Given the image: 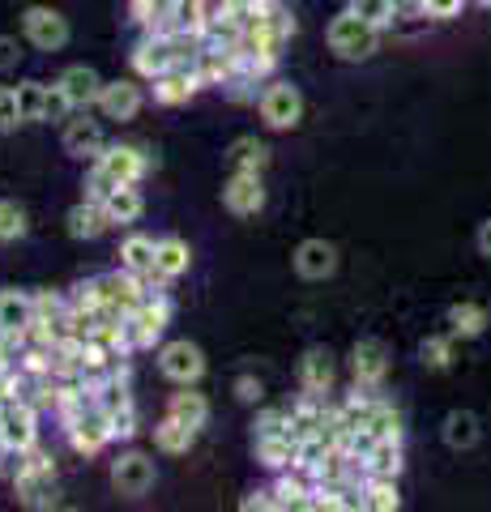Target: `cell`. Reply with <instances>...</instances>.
Wrapping results in <instances>:
<instances>
[{"label":"cell","instance_id":"obj_1","mask_svg":"<svg viewBox=\"0 0 491 512\" xmlns=\"http://www.w3.org/2000/svg\"><path fill=\"white\" fill-rule=\"evenodd\" d=\"M380 35H385V30L372 26V22H363L359 13H351V9H342L338 18L329 22V30H325L329 52H334L338 60H368L380 47Z\"/></svg>","mask_w":491,"mask_h":512},{"label":"cell","instance_id":"obj_2","mask_svg":"<svg viewBox=\"0 0 491 512\" xmlns=\"http://www.w3.org/2000/svg\"><path fill=\"white\" fill-rule=\"evenodd\" d=\"M167 325H171V299L163 291H150L129 312V320H124V329H129V346L133 350H150L167 333Z\"/></svg>","mask_w":491,"mask_h":512},{"label":"cell","instance_id":"obj_3","mask_svg":"<svg viewBox=\"0 0 491 512\" xmlns=\"http://www.w3.org/2000/svg\"><path fill=\"white\" fill-rule=\"evenodd\" d=\"M39 419L43 414L22 402V397H9L0 406V453H26V448L39 444Z\"/></svg>","mask_w":491,"mask_h":512},{"label":"cell","instance_id":"obj_4","mask_svg":"<svg viewBox=\"0 0 491 512\" xmlns=\"http://www.w3.org/2000/svg\"><path fill=\"white\" fill-rule=\"evenodd\" d=\"M94 171H103L112 184H141L150 171V154L146 146H133V141H112L94 154Z\"/></svg>","mask_w":491,"mask_h":512},{"label":"cell","instance_id":"obj_5","mask_svg":"<svg viewBox=\"0 0 491 512\" xmlns=\"http://www.w3.org/2000/svg\"><path fill=\"white\" fill-rule=\"evenodd\" d=\"M65 436L73 444V453H82V457H99L107 444L116 440V431H112V414H107L103 402H90L77 419L65 427Z\"/></svg>","mask_w":491,"mask_h":512},{"label":"cell","instance_id":"obj_6","mask_svg":"<svg viewBox=\"0 0 491 512\" xmlns=\"http://www.w3.org/2000/svg\"><path fill=\"white\" fill-rule=\"evenodd\" d=\"M257 111L265 128H274V133H287V128H295L299 120H304V94H299L291 82H265L261 99H257Z\"/></svg>","mask_w":491,"mask_h":512},{"label":"cell","instance_id":"obj_7","mask_svg":"<svg viewBox=\"0 0 491 512\" xmlns=\"http://www.w3.org/2000/svg\"><path fill=\"white\" fill-rule=\"evenodd\" d=\"M22 35L35 52H60L69 43V18L47 5H30L22 13Z\"/></svg>","mask_w":491,"mask_h":512},{"label":"cell","instance_id":"obj_8","mask_svg":"<svg viewBox=\"0 0 491 512\" xmlns=\"http://www.w3.org/2000/svg\"><path fill=\"white\" fill-rule=\"evenodd\" d=\"M154 457L141 453V448H124V453L112 461V487L116 495H129V500H141L150 487H154Z\"/></svg>","mask_w":491,"mask_h":512},{"label":"cell","instance_id":"obj_9","mask_svg":"<svg viewBox=\"0 0 491 512\" xmlns=\"http://www.w3.org/2000/svg\"><path fill=\"white\" fill-rule=\"evenodd\" d=\"M158 372H163L171 384H197L205 376V355L197 342L176 338L158 346Z\"/></svg>","mask_w":491,"mask_h":512},{"label":"cell","instance_id":"obj_10","mask_svg":"<svg viewBox=\"0 0 491 512\" xmlns=\"http://www.w3.org/2000/svg\"><path fill=\"white\" fill-rule=\"evenodd\" d=\"M223 205L235 218H257L265 210V184L261 171H231L223 184Z\"/></svg>","mask_w":491,"mask_h":512},{"label":"cell","instance_id":"obj_11","mask_svg":"<svg viewBox=\"0 0 491 512\" xmlns=\"http://www.w3.org/2000/svg\"><path fill=\"white\" fill-rule=\"evenodd\" d=\"M351 376L363 389H385V376H389V346L376 342V338H363L351 350Z\"/></svg>","mask_w":491,"mask_h":512},{"label":"cell","instance_id":"obj_12","mask_svg":"<svg viewBox=\"0 0 491 512\" xmlns=\"http://www.w3.org/2000/svg\"><path fill=\"white\" fill-rule=\"evenodd\" d=\"M9 483H13V495H18V504L30 508V512H47V508L60 504L56 470H30V474L9 478Z\"/></svg>","mask_w":491,"mask_h":512},{"label":"cell","instance_id":"obj_13","mask_svg":"<svg viewBox=\"0 0 491 512\" xmlns=\"http://www.w3.org/2000/svg\"><path fill=\"white\" fill-rule=\"evenodd\" d=\"M291 261H295V274L304 282H325V278L338 274V248L329 244V239H304Z\"/></svg>","mask_w":491,"mask_h":512},{"label":"cell","instance_id":"obj_14","mask_svg":"<svg viewBox=\"0 0 491 512\" xmlns=\"http://www.w3.org/2000/svg\"><path fill=\"white\" fill-rule=\"evenodd\" d=\"M171 64H180L176 60V47H171V39L163 35V30H146L137 43V52H133V69L137 77H146V82H154L158 73H167Z\"/></svg>","mask_w":491,"mask_h":512},{"label":"cell","instance_id":"obj_15","mask_svg":"<svg viewBox=\"0 0 491 512\" xmlns=\"http://www.w3.org/2000/svg\"><path fill=\"white\" fill-rule=\"evenodd\" d=\"M141 103H146V94H141L137 82H103L99 90V103H94V111H99L103 120H137Z\"/></svg>","mask_w":491,"mask_h":512},{"label":"cell","instance_id":"obj_16","mask_svg":"<svg viewBox=\"0 0 491 512\" xmlns=\"http://www.w3.org/2000/svg\"><path fill=\"white\" fill-rule=\"evenodd\" d=\"M197 90H201V82H197L193 64H171L167 73L154 77V103L158 107H184Z\"/></svg>","mask_w":491,"mask_h":512},{"label":"cell","instance_id":"obj_17","mask_svg":"<svg viewBox=\"0 0 491 512\" xmlns=\"http://www.w3.org/2000/svg\"><path fill=\"white\" fill-rule=\"evenodd\" d=\"M334 380H338V363L325 346H312L304 359H299V389L316 393V397H329L334 393Z\"/></svg>","mask_w":491,"mask_h":512},{"label":"cell","instance_id":"obj_18","mask_svg":"<svg viewBox=\"0 0 491 512\" xmlns=\"http://www.w3.org/2000/svg\"><path fill=\"white\" fill-rule=\"evenodd\" d=\"M188 265H193V252H188V244L180 235L158 239V248H154V286L163 291L167 282H176V278L188 274Z\"/></svg>","mask_w":491,"mask_h":512},{"label":"cell","instance_id":"obj_19","mask_svg":"<svg viewBox=\"0 0 491 512\" xmlns=\"http://www.w3.org/2000/svg\"><path fill=\"white\" fill-rule=\"evenodd\" d=\"M60 90L69 94L73 111H94V103H99V90H103V77L90 69V64H69L65 73H60Z\"/></svg>","mask_w":491,"mask_h":512},{"label":"cell","instance_id":"obj_20","mask_svg":"<svg viewBox=\"0 0 491 512\" xmlns=\"http://www.w3.org/2000/svg\"><path fill=\"white\" fill-rule=\"evenodd\" d=\"M274 495H278V508H312V491H316V483H312V474L299 466H287V470H278L274 474Z\"/></svg>","mask_w":491,"mask_h":512},{"label":"cell","instance_id":"obj_21","mask_svg":"<svg viewBox=\"0 0 491 512\" xmlns=\"http://www.w3.org/2000/svg\"><path fill=\"white\" fill-rule=\"evenodd\" d=\"M60 146H65L69 158H94L103 146H107V137H103V124L99 120H65V133H60Z\"/></svg>","mask_w":491,"mask_h":512},{"label":"cell","instance_id":"obj_22","mask_svg":"<svg viewBox=\"0 0 491 512\" xmlns=\"http://www.w3.org/2000/svg\"><path fill=\"white\" fill-rule=\"evenodd\" d=\"M154 248H158V239L141 235V231L124 235V244H120V269L137 274L141 282L150 286V291H158V286H154Z\"/></svg>","mask_w":491,"mask_h":512},{"label":"cell","instance_id":"obj_23","mask_svg":"<svg viewBox=\"0 0 491 512\" xmlns=\"http://www.w3.org/2000/svg\"><path fill=\"white\" fill-rule=\"evenodd\" d=\"M325 410H329V397L299 393L295 402L287 406V414H291V436L295 440H308V436H316V431H325Z\"/></svg>","mask_w":491,"mask_h":512},{"label":"cell","instance_id":"obj_24","mask_svg":"<svg viewBox=\"0 0 491 512\" xmlns=\"http://www.w3.org/2000/svg\"><path fill=\"white\" fill-rule=\"evenodd\" d=\"M103 210H107V222H112V227H133V222L146 214V197H141L137 184H120L103 197Z\"/></svg>","mask_w":491,"mask_h":512},{"label":"cell","instance_id":"obj_25","mask_svg":"<svg viewBox=\"0 0 491 512\" xmlns=\"http://www.w3.org/2000/svg\"><path fill=\"white\" fill-rule=\"evenodd\" d=\"M112 222H107V210H103V201H90V197H82L73 205V210L65 214V231L73 235V239H99Z\"/></svg>","mask_w":491,"mask_h":512},{"label":"cell","instance_id":"obj_26","mask_svg":"<svg viewBox=\"0 0 491 512\" xmlns=\"http://www.w3.org/2000/svg\"><path fill=\"white\" fill-rule=\"evenodd\" d=\"M167 414L171 419H180L184 427L201 431L205 423H210V397L197 393L193 384H180V393H171V402H167Z\"/></svg>","mask_w":491,"mask_h":512},{"label":"cell","instance_id":"obj_27","mask_svg":"<svg viewBox=\"0 0 491 512\" xmlns=\"http://www.w3.org/2000/svg\"><path fill=\"white\" fill-rule=\"evenodd\" d=\"M257 444V461L269 470V474H278V470H287L299 461V440L291 436V431H278V436H261V440H252Z\"/></svg>","mask_w":491,"mask_h":512},{"label":"cell","instance_id":"obj_28","mask_svg":"<svg viewBox=\"0 0 491 512\" xmlns=\"http://www.w3.org/2000/svg\"><path fill=\"white\" fill-rule=\"evenodd\" d=\"M35 325V295L0 291V333H26Z\"/></svg>","mask_w":491,"mask_h":512},{"label":"cell","instance_id":"obj_29","mask_svg":"<svg viewBox=\"0 0 491 512\" xmlns=\"http://www.w3.org/2000/svg\"><path fill=\"white\" fill-rule=\"evenodd\" d=\"M193 440H197V431L184 427L180 419H171V414H163V419L154 423V448L163 457H184L188 448H193Z\"/></svg>","mask_w":491,"mask_h":512},{"label":"cell","instance_id":"obj_30","mask_svg":"<svg viewBox=\"0 0 491 512\" xmlns=\"http://www.w3.org/2000/svg\"><path fill=\"white\" fill-rule=\"evenodd\" d=\"M223 163H227V171H265L269 146L261 137H235L223 154Z\"/></svg>","mask_w":491,"mask_h":512},{"label":"cell","instance_id":"obj_31","mask_svg":"<svg viewBox=\"0 0 491 512\" xmlns=\"http://www.w3.org/2000/svg\"><path fill=\"white\" fill-rule=\"evenodd\" d=\"M445 444L453 448V453H462V448H474L483 436V427H479V414H470V410H449L445 414Z\"/></svg>","mask_w":491,"mask_h":512},{"label":"cell","instance_id":"obj_32","mask_svg":"<svg viewBox=\"0 0 491 512\" xmlns=\"http://www.w3.org/2000/svg\"><path fill=\"white\" fill-rule=\"evenodd\" d=\"M363 474L398 478L402 474V440H372V448L363 453Z\"/></svg>","mask_w":491,"mask_h":512},{"label":"cell","instance_id":"obj_33","mask_svg":"<svg viewBox=\"0 0 491 512\" xmlns=\"http://www.w3.org/2000/svg\"><path fill=\"white\" fill-rule=\"evenodd\" d=\"M363 508H368V512H398L402 508L398 478H380V474L363 478Z\"/></svg>","mask_w":491,"mask_h":512},{"label":"cell","instance_id":"obj_34","mask_svg":"<svg viewBox=\"0 0 491 512\" xmlns=\"http://www.w3.org/2000/svg\"><path fill=\"white\" fill-rule=\"evenodd\" d=\"M487 308L483 303H474V299H462V303H453L449 308V333L453 338H479V333L487 329Z\"/></svg>","mask_w":491,"mask_h":512},{"label":"cell","instance_id":"obj_35","mask_svg":"<svg viewBox=\"0 0 491 512\" xmlns=\"http://www.w3.org/2000/svg\"><path fill=\"white\" fill-rule=\"evenodd\" d=\"M13 94H18V120L22 124H43L47 120V86L43 82H18L13 86Z\"/></svg>","mask_w":491,"mask_h":512},{"label":"cell","instance_id":"obj_36","mask_svg":"<svg viewBox=\"0 0 491 512\" xmlns=\"http://www.w3.org/2000/svg\"><path fill=\"white\" fill-rule=\"evenodd\" d=\"M453 333H432V338L419 342V359L423 367H432V372H445V367H453Z\"/></svg>","mask_w":491,"mask_h":512},{"label":"cell","instance_id":"obj_37","mask_svg":"<svg viewBox=\"0 0 491 512\" xmlns=\"http://www.w3.org/2000/svg\"><path fill=\"white\" fill-rule=\"evenodd\" d=\"M22 235H26V210L18 201H0V244H13Z\"/></svg>","mask_w":491,"mask_h":512},{"label":"cell","instance_id":"obj_38","mask_svg":"<svg viewBox=\"0 0 491 512\" xmlns=\"http://www.w3.org/2000/svg\"><path fill=\"white\" fill-rule=\"evenodd\" d=\"M107 414H112V431H116V440H133L137 436V406H133V397H124V402L116 406H107Z\"/></svg>","mask_w":491,"mask_h":512},{"label":"cell","instance_id":"obj_39","mask_svg":"<svg viewBox=\"0 0 491 512\" xmlns=\"http://www.w3.org/2000/svg\"><path fill=\"white\" fill-rule=\"evenodd\" d=\"M278 431H291V414L287 406H269L257 414V423H252V440H261V436H278Z\"/></svg>","mask_w":491,"mask_h":512},{"label":"cell","instance_id":"obj_40","mask_svg":"<svg viewBox=\"0 0 491 512\" xmlns=\"http://www.w3.org/2000/svg\"><path fill=\"white\" fill-rule=\"evenodd\" d=\"M69 316V295L60 291H39L35 295V320H43V325H52V320Z\"/></svg>","mask_w":491,"mask_h":512},{"label":"cell","instance_id":"obj_41","mask_svg":"<svg viewBox=\"0 0 491 512\" xmlns=\"http://www.w3.org/2000/svg\"><path fill=\"white\" fill-rule=\"evenodd\" d=\"M415 5L423 9V18H436V22H449V18H457L470 0H415Z\"/></svg>","mask_w":491,"mask_h":512},{"label":"cell","instance_id":"obj_42","mask_svg":"<svg viewBox=\"0 0 491 512\" xmlns=\"http://www.w3.org/2000/svg\"><path fill=\"white\" fill-rule=\"evenodd\" d=\"M73 116V103H69V94L60 90V86H47V120L52 124H65ZM43 120V124H47Z\"/></svg>","mask_w":491,"mask_h":512},{"label":"cell","instance_id":"obj_43","mask_svg":"<svg viewBox=\"0 0 491 512\" xmlns=\"http://www.w3.org/2000/svg\"><path fill=\"white\" fill-rule=\"evenodd\" d=\"M235 397H240L244 406H261L265 402V384L252 372H244V376H235Z\"/></svg>","mask_w":491,"mask_h":512},{"label":"cell","instance_id":"obj_44","mask_svg":"<svg viewBox=\"0 0 491 512\" xmlns=\"http://www.w3.org/2000/svg\"><path fill=\"white\" fill-rule=\"evenodd\" d=\"M18 124V94H13V86H0V133H9Z\"/></svg>","mask_w":491,"mask_h":512},{"label":"cell","instance_id":"obj_45","mask_svg":"<svg viewBox=\"0 0 491 512\" xmlns=\"http://www.w3.org/2000/svg\"><path fill=\"white\" fill-rule=\"evenodd\" d=\"M18 60H22V43L13 35H0V73L18 69Z\"/></svg>","mask_w":491,"mask_h":512},{"label":"cell","instance_id":"obj_46","mask_svg":"<svg viewBox=\"0 0 491 512\" xmlns=\"http://www.w3.org/2000/svg\"><path fill=\"white\" fill-rule=\"evenodd\" d=\"M244 508L252 512V508H274L278 512V495H274V487H261V491H252L248 500H244Z\"/></svg>","mask_w":491,"mask_h":512},{"label":"cell","instance_id":"obj_47","mask_svg":"<svg viewBox=\"0 0 491 512\" xmlns=\"http://www.w3.org/2000/svg\"><path fill=\"white\" fill-rule=\"evenodd\" d=\"M474 244H479V252L487 256V261H491V218H487L483 227H479V235H474Z\"/></svg>","mask_w":491,"mask_h":512}]
</instances>
